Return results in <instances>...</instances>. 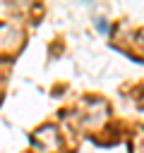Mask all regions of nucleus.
Returning <instances> with one entry per match:
<instances>
[{"mask_svg": "<svg viewBox=\"0 0 144 153\" xmlns=\"http://www.w3.org/2000/svg\"><path fill=\"white\" fill-rule=\"evenodd\" d=\"M96 29H98L101 33H108V24H106V19H96Z\"/></svg>", "mask_w": 144, "mask_h": 153, "instance_id": "f257e3e1", "label": "nucleus"}]
</instances>
